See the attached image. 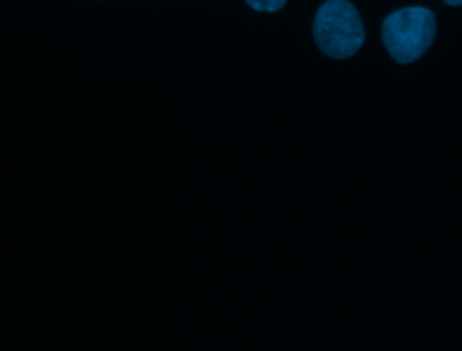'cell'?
<instances>
[{
	"label": "cell",
	"mask_w": 462,
	"mask_h": 351,
	"mask_svg": "<svg viewBox=\"0 0 462 351\" xmlns=\"http://www.w3.org/2000/svg\"><path fill=\"white\" fill-rule=\"evenodd\" d=\"M314 38L323 54L345 60L360 51L365 41V30L352 3L326 0L315 16Z\"/></svg>",
	"instance_id": "2"
},
{
	"label": "cell",
	"mask_w": 462,
	"mask_h": 351,
	"mask_svg": "<svg viewBox=\"0 0 462 351\" xmlns=\"http://www.w3.org/2000/svg\"><path fill=\"white\" fill-rule=\"evenodd\" d=\"M287 0H246L247 5L253 10L260 11V13H276L284 7Z\"/></svg>",
	"instance_id": "3"
},
{
	"label": "cell",
	"mask_w": 462,
	"mask_h": 351,
	"mask_svg": "<svg viewBox=\"0 0 462 351\" xmlns=\"http://www.w3.org/2000/svg\"><path fill=\"white\" fill-rule=\"evenodd\" d=\"M436 15L425 7H407L391 14L382 27L383 42L399 64L417 61L433 45Z\"/></svg>",
	"instance_id": "1"
},
{
	"label": "cell",
	"mask_w": 462,
	"mask_h": 351,
	"mask_svg": "<svg viewBox=\"0 0 462 351\" xmlns=\"http://www.w3.org/2000/svg\"><path fill=\"white\" fill-rule=\"evenodd\" d=\"M448 5H453V7H458V5H462V0H444Z\"/></svg>",
	"instance_id": "4"
}]
</instances>
